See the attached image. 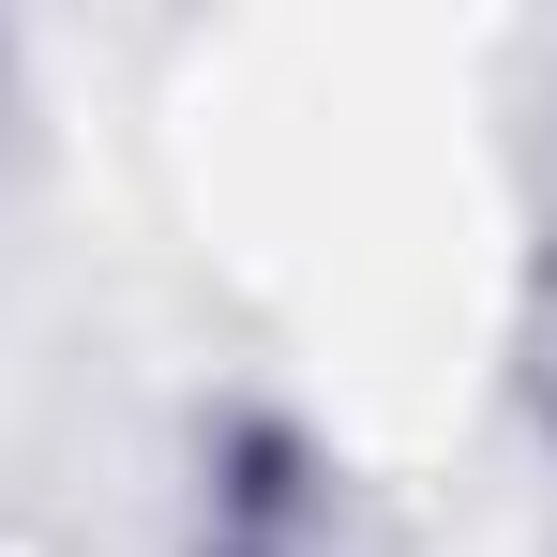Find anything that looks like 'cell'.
I'll use <instances>...</instances> for the list:
<instances>
[{"label": "cell", "instance_id": "6da1fadb", "mask_svg": "<svg viewBox=\"0 0 557 557\" xmlns=\"http://www.w3.org/2000/svg\"><path fill=\"white\" fill-rule=\"evenodd\" d=\"M182 557H392L376 482L332 437H301L286 407H211L196 422V497Z\"/></svg>", "mask_w": 557, "mask_h": 557}, {"label": "cell", "instance_id": "7a4b0ae2", "mask_svg": "<svg viewBox=\"0 0 557 557\" xmlns=\"http://www.w3.org/2000/svg\"><path fill=\"white\" fill-rule=\"evenodd\" d=\"M528 407H543V437H557V286H543V317H528Z\"/></svg>", "mask_w": 557, "mask_h": 557}]
</instances>
